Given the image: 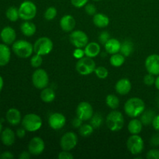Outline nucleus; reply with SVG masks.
Returning a JSON list of instances; mask_svg holds the SVG:
<instances>
[{"instance_id": "nucleus-26", "label": "nucleus", "mask_w": 159, "mask_h": 159, "mask_svg": "<svg viewBox=\"0 0 159 159\" xmlns=\"http://www.w3.org/2000/svg\"><path fill=\"white\" fill-rule=\"evenodd\" d=\"M143 128V124L141 120L136 118L131 120L127 126V130L131 134H139Z\"/></svg>"}, {"instance_id": "nucleus-39", "label": "nucleus", "mask_w": 159, "mask_h": 159, "mask_svg": "<svg viewBox=\"0 0 159 159\" xmlns=\"http://www.w3.org/2000/svg\"><path fill=\"white\" fill-rule=\"evenodd\" d=\"M98 39H99V41L102 44L104 45L110 39V34H109V32H107V31H102V32H101L100 34L99 35Z\"/></svg>"}, {"instance_id": "nucleus-32", "label": "nucleus", "mask_w": 159, "mask_h": 159, "mask_svg": "<svg viewBox=\"0 0 159 159\" xmlns=\"http://www.w3.org/2000/svg\"><path fill=\"white\" fill-rule=\"evenodd\" d=\"M106 103L112 110H116L120 105V99L116 95L110 94L106 98Z\"/></svg>"}, {"instance_id": "nucleus-49", "label": "nucleus", "mask_w": 159, "mask_h": 159, "mask_svg": "<svg viewBox=\"0 0 159 159\" xmlns=\"http://www.w3.org/2000/svg\"><path fill=\"white\" fill-rule=\"evenodd\" d=\"M0 158H3V159H12L14 158V155H12V152L6 151V152H4L3 153L1 154V155H0Z\"/></svg>"}, {"instance_id": "nucleus-13", "label": "nucleus", "mask_w": 159, "mask_h": 159, "mask_svg": "<svg viewBox=\"0 0 159 159\" xmlns=\"http://www.w3.org/2000/svg\"><path fill=\"white\" fill-rule=\"evenodd\" d=\"M45 148L43 140L39 137H34L28 144V151L32 155H40Z\"/></svg>"}, {"instance_id": "nucleus-4", "label": "nucleus", "mask_w": 159, "mask_h": 159, "mask_svg": "<svg viewBox=\"0 0 159 159\" xmlns=\"http://www.w3.org/2000/svg\"><path fill=\"white\" fill-rule=\"evenodd\" d=\"M21 124L26 131L35 132L40 130L42 127V120L40 116L35 113H28L22 119Z\"/></svg>"}, {"instance_id": "nucleus-14", "label": "nucleus", "mask_w": 159, "mask_h": 159, "mask_svg": "<svg viewBox=\"0 0 159 159\" xmlns=\"http://www.w3.org/2000/svg\"><path fill=\"white\" fill-rule=\"evenodd\" d=\"M144 65L148 72L154 75H159V54L149 55L146 58Z\"/></svg>"}, {"instance_id": "nucleus-54", "label": "nucleus", "mask_w": 159, "mask_h": 159, "mask_svg": "<svg viewBox=\"0 0 159 159\" xmlns=\"http://www.w3.org/2000/svg\"><path fill=\"white\" fill-rule=\"evenodd\" d=\"M93 1H95V2H99V1H101V0H93Z\"/></svg>"}, {"instance_id": "nucleus-1", "label": "nucleus", "mask_w": 159, "mask_h": 159, "mask_svg": "<svg viewBox=\"0 0 159 159\" xmlns=\"http://www.w3.org/2000/svg\"><path fill=\"white\" fill-rule=\"evenodd\" d=\"M144 110H145V104L144 101L140 98H130L127 99V101L124 104L125 113L131 118L140 116Z\"/></svg>"}, {"instance_id": "nucleus-17", "label": "nucleus", "mask_w": 159, "mask_h": 159, "mask_svg": "<svg viewBox=\"0 0 159 159\" xmlns=\"http://www.w3.org/2000/svg\"><path fill=\"white\" fill-rule=\"evenodd\" d=\"M6 120L10 125H18L22 121L21 113L16 108L9 109L6 113Z\"/></svg>"}, {"instance_id": "nucleus-5", "label": "nucleus", "mask_w": 159, "mask_h": 159, "mask_svg": "<svg viewBox=\"0 0 159 159\" xmlns=\"http://www.w3.org/2000/svg\"><path fill=\"white\" fill-rule=\"evenodd\" d=\"M19 9L20 18L24 21L31 20L36 16L37 9L36 5L30 0H26L20 4Z\"/></svg>"}, {"instance_id": "nucleus-7", "label": "nucleus", "mask_w": 159, "mask_h": 159, "mask_svg": "<svg viewBox=\"0 0 159 159\" xmlns=\"http://www.w3.org/2000/svg\"><path fill=\"white\" fill-rule=\"evenodd\" d=\"M96 63L92 57H83L79 59L76 63V70L82 75H89L94 72L96 69Z\"/></svg>"}, {"instance_id": "nucleus-48", "label": "nucleus", "mask_w": 159, "mask_h": 159, "mask_svg": "<svg viewBox=\"0 0 159 159\" xmlns=\"http://www.w3.org/2000/svg\"><path fill=\"white\" fill-rule=\"evenodd\" d=\"M152 124L155 130L159 131V114L155 115V118H154L153 121H152Z\"/></svg>"}, {"instance_id": "nucleus-46", "label": "nucleus", "mask_w": 159, "mask_h": 159, "mask_svg": "<svg viewBox=\"0 0 159 159\" xmlns=\"http://www.w3.org/2000/svg\"><path fill=\"white\" fill-rule=\"evenodd\" d=\"M82 122H83L82 120H81L80 118L76 116L75 118H74V119L72 120V121H71V124H72V126L75 127V128H79V127L82 125Z\"/></svg>"}, {"instance_id": "nucleus-40", "label": "nucleus", "mask_w": 159, "mask_h": 159, "mask_svg": "<svg viewBox=\"0 0 159 159\" xmlns=\"http://www.w3.org/2000/svg\"><path fill=\"white\" fill-rule=\"evenodd\" d=\"M85 11L88 15L89 16H94L96 13V7L95 6V5L91 4H86L85 6Z\"/></svg>"}, {"instance_id": "nucleus-2", "label": "nucleus", "mask_w": 159, "mask_h": 159, "mask_svg": "<svg viewBox=\"0 0 159 159\" xmlns=\"http://www.w3.org/2000/svg\"><path fill=\"white\" fill-rule=\"evenodd\" d=\"M12 49L14 54L21 58H28L32 55L33 52H34V45L25 40H16L12 43Z\"/></svg>"}, {"instance_id": "nucleus-50", "label": "nucleus", "mask_w": 159, "mask_h": 159, "mask_svg": "<svg viewBox=\"0 0 159 159\" xmlns=\"http://www.w3.org/2000/svg\"><path fill=\"white\" fill-rule=\"evenodd\" d=\"M31 155H32L30 153L29 151H28V152L24 151V152H21V154H20V156H19V158H20V159H29V158H30Z\"/></svg>"}, {"instance_id": "nucleus-22", "label": "nucleus", "mask_w": 159, "mask_h": 159, "mask_svg": "<svg viewBox=\"0 0 159 159\" xmlns=\"http://www.w3.org/2000/svg\"><path fill=\"white\" fill-rule=\"evenodd\" d=\"M84 51H85V56L93 58L100 54L101 48L99 43L96 42H90L87 43L86 46L84 48Z\"/></svg>"}, {"instance_id": "nucleus-23", "label": "nucleus", "mask_w": 159, "mask_h": 159, "mask_svg": "<svg viewBox=\"0 0 159 159\" xmlns=\"http://www.w3.org/2000/svg\"><path fill=\"white\" fill-rule=\"evenodd\" d=\"M20 30L26 37H32L37 31V26L34 23L30 22V20H26L21 24Z\"/></svg>"}, {"instance_id": "nucleus-24", "label": "nucleus", "mask_w": 159, "mask_h": 159, "mask_svg": "<svg viewBox=\"0 0 159 159\" xmlns=\"http://www.w3.org/2000/svg\"><path fill=\"white\" fill-rule=\"evenodd\" d=\"M121 43L118 40L115 38H110L107 43L104 44L105 50L107 53L110 54H116L120 50Z\"/></svg>"}, {"instance_id": "nucleus-36", "label": "nucleus", "mask_w": 159, "mask_h": 159, "mask_svg": "<svg viewBox=\"0 0 159 159\" xmlns=\"http://www.w3.org/2000/svg\"><path fill=\"white\" fill-rule=\"evenodd\" d=\"M43 64V58H42V55L36 54L35 55L33 56L30 59V65L32 67L36 68H40Z\"/></svg>"}, {"instance_id": "nucleus-15", "label": "nucleus", "mask_w": 159, "mask_h": 159, "mask_svg": "<svg viewBox=\"0 0 159 159\" xmlns=\"http://www.w3.org/2000/svg\"><path fill=\"white\" fill-rule=\"evenodd\" d=\"M48 124L53 130H60L66 124V118L62 113H52L49 116Z\"/></svg>"}, {"instance_id": "nucleus-3", "label": "nucleus", "mask_w": 159, "mask_h": 159, "mask_svg": "<svg viewBox=\"0 0 159 159\" xmlns=\"http://www.w3.org/2000/svg\"><path fill=\"white\" fill-rule=\"evenodd\" d=\"M107 127L111 131L116 132L120 130L124 127V118L122 113L117 110H113L107 116Z\"/></svg>"}, {"instance_id": "nucleus-34", "label": "nucleus", "mask_w": 159, "mask_h": 159, "mask_svg": "<svg viewBox=\"0 0 159 159\" xmlns=\"http://www.w3.org/2000/svg\"><path fill=\"white\" fill-rule=\"evenodd\" d=\"M93 126L90 124H82L80 127H79V134H80L81 136L82 137H89L90 135L93 134Z\"/></svg>"}, {"instance_id": "nucleus-44", "label": "nucleus", "mask_w": 159, "mask_h": 159, "mask_svg": "<svg viewBox=\"0 0 159 159\" xmlns=\"http://www.w3.org/2000/svg\"><path fill=\"white\" fill-rule=\"evenodd\" d=\"M150 144L152 147H158L159 146V133L152 135L150 140Z\"/></svg>"}, {"instance_id": "nucleus-43", "label": "nucleus", "mask_w": 159, "mask_h": 159, "mask_svg": "<svg viewBox=\"0 0 159 159\" xmlns=\"http://www.w3.org/2000/svg\"><path fill=\"white\" fill-rule=\"evenodd\" d=\"M58 158L59 159H73L74 156H73L72 154L70 153L68 151H64L63 152H61L58 154Z\"/></svg>"}, {"instance_id": "nucleus-56", "label": "nucleus", "mask_w": 159, "mask_h": 159, "mask_svg": "<svg viewBox=\"0 0 159 159\" xmlns=\"http://www.w3.org/2000/svg\"><path fill=\"white\" fill-rule=\"evenodd\" d=\"M0 155H1V152H0Z\"/></svg>"}, {"instance_id": "nucleus-12", "label": "nucleus", "mask_w": 159, "mask_h": 159, "mask_svg": "<svg viewBox=\"0 0 159 159\" xmlns=\"http://www.w3.org/2000/svg\"><path fill=\"white\" fill-rule=\"evenodd\" d=\"M76 115L83 121L90 120L93 116V108L88 102H82L78 105Z\"/></svg>"}, {"instance_id": "nucleus-11", "label": "nucleus", "mask_w": 159, "mask_h": 159, "mask_svg": "<svg viewBox=\"0 0 159 159\" xmlns=\"http://www.w3.org/2000/svg\"><path fill=\"white\" fill-rule=\"evenodd\" d=\"M69 39L71 44L77 48H84L89 43L88 36L82 30L71 31Z\"/></svg>"}, {"instance_id": "nucleus-10", "label": "nucleus", "mask_w": 159, "mask_h": 159, "mask_svg": "<svg viewBox=\"0 0 159 159\" xmlns=\"http://www.w3.org/2000/svg\"><path fill=\"white\" fill-rule=\"evenodd\" d=\"M78 144V137L74 132H67L61 137L60 145L62 150L68 151L74 149Z\"/></svg>"}, {"instance_id": "nucleus-30", "label": "nucleus", "mask_w": 159, "mask_h": 159, "mask_svg": "<svg viewBox=\"0 0 159 159\" xmlns=\"http://www.w3.org/2000/svg\"><path fill=\"white\" fill-rule=\"evenodd\" d=\"M134 51V45L130 40H125L121 43L120 50V52L122 54L124 57H129L132 54Z\"/></svg>"}, {"instance_id": "nucleus-27", "label": "nucleus", "mask_w": 159, "mask_h": 159, "mask_svg": "<svg viewBox=\"0 0 159 159\" xmlns=\"http://www.w3.org/2000/svg\"><path fill=\"white\" fill-rule=\"evenodd\" d=\"M55 96L56 95L54 89L48 87L43 89L40 93V99L43 102H47V103L53 102L55 99Z\"/></svg>"}, {"instance_id": "nucleus-21", "label": "nucleus", "mask_w": 159, "mask_h": 159, "mask_svg": "<svg viewBox=\"0 0 159 159\" xmlns=\"http://www.w3.org/2000/svg\"><path fill=\"white\" fill-rule=\"evenodd\" d=\"M11 58V50L6 43H0V67L6 66Z\"/></svg>"}, {"instance_id": "nucleus-33", "label": "nucleus", "mask_w": 159, "mask_h": 159, "mask_svg": "<svg viewBox=\"0 0 159 159\" xmlns=\"http://www.w3.org/2000/svg\"><path fill=\"white\" fill-rule=\"evenodd\" d=\"M103 122V117L100 113H95L90 119V124L94 129H98L101 127Z\"/></svg>"}, {"instance_id": "nucleus-29", "label": "nucleus", "mask_w": 159, "mask_h": 159, "mask_svg": "<svg viewBox=\"0 0 159 159\" xmlns=\"http://www.w3.org/2000/svg\"><path fill=\"white\" fill-rule=\"evenodd\" d=\"M125 62V57L122 54H111V57L110 58V63L111 64L112 66L115 68H118L124 65Z\"/></svg>"}, {"instance_id": "nucleus-45", "label": "nucleus", "mask_w": 159, "mask_h": 159, "mask_svg": "<svg viewBox=\"0 0 159 159\" xmlns=\"http://www.w3.org/2000/svg\"><path fill=\"white\" fill-rule=\"evenodd\" d=\"M84 55H85V51H84V50H82V48H76V49L75 50L74 52H73V56H74L76 59L82 58V57H84Z\"/></svg>"}, {"instance_id": "nucleus-38", "label": "nucleus", "mask_w": 159, "mask_h": 159, "mask_svg": "<svg viewBox=\"0 0 159 159\" xmlns=\"http://www.w3.org/2000/svg\"><path fill=\"white\" fill-rule=\"evenodd\" d=\"M155 75H154L150 74V73H148L144 78V82L146 85L148 86H152V85H155Z\"/></svg>"}, {"instance_id": "nucleus-8", "label": "nucleus", "mask_w": 159, "mask_h": 159, "mask_svg": "<svg viewBox=\"0 0 159 159\" xmlns=\"http://www.w3.org/2000/svg\"><path fill=\"white\" fill-rule=\"evenodd\" d=\"M32 82L34 87L38 89H43L48 87L49 84V76L48 72L42 68H38L34 71L32 75Z\"/></svg>"}, {"instance_id": "nucleus-9", "label": "nucleus", "mask_w": 159, "mask_h": 159, "mask_svg": "<svg viewBox=\"0 0 159 159\" xmlns=\"http://www.w3.org/2000/svg\"><path fill=\"white\" fill-rule=\"evenodd\" d=\"M144 141L138 134H132L127 141V147L129 152L134 155L141 154L144 150Z\"/></svg>"}, {"instance_id": "nucleus-55", "label": "nucleus", "mask_w": 159, "mask_h": 159, "mask_svg": "<svg viewBox=\"0 0 159 159\" xmlns=\"http://www.w3.org/2000/svg\"><path fill=\"white\" fill-rule=\"evenodd\" d=\"M158 108H159V100H158Z\"/></svg>"}, {"instance_id": "nucleus-16", "label": "nucleus", "mask_w": 159, "mask_h": 159, "mask_svg": "<svg viewBox=\"0 0 159 159\" xmlns=\"http://www.w3.org/2000/svg\"><path fill=\"white\" fill-rule=\"evenodd\" d=\"M0 38L2 41L7 45L12 44L16 39V33L11 26H5L0 32Z\"/></svg>"}, {"instance_id": "nucleus-19", "label": "nucleus", "mask_w": 159, "mask_h": 159, "mask_svg": "<svg viewBox=\"0 0 159 159\" xmlns=\"http://www.w3.org/2000/svg\"><path fill=\"white\" fill-rule=\"evenodd\" d=\"M115 90L120 95H127L131 90V82L128 79H121L115 85Z\"/></svg>"}, {"instance_id": "nucleus-18", "label": "nucleus", "mask_w": 159, "mask_h": 159, "mask_svg": "<svg viewBox=\"0 0 159 159\" xmlns=\"http://www.w3.org/2000/svg\"><path fill=\"white\" fill-rule=\"evenodd\" d=\"M16 136V135L12 129L6 127L2 131L1 134H0V138H1L2 143L4 145L12 146L15 143Z\"/></svg>"}, {"instance_id": "nucleus-25", "label": "nucleus", "mask_w": 159, "mask_h": 159, "mask_svg": "<svg viewBox=\"0 0 159 159\" xmlns=\"http://www.w3.org/2000/svg\"><path fill=\"white\" fill-rule=\"evenodd\" d=\"M93 23L99 28H105L110 23V19L103 13H96L93 16Z\"/></svg>"}, {"instance_id": "nucleus-6", "label": "nucleus", "mask_w": 159, "mask_h": 159, "mask_svg": "<svg viewBox=\"0 0 159 159\" xmlns=\"http://www.w3.org/2000/svg\"><path fill=\"white\" fill-rule=\"evenodd\" d=\"M54 47L52 40L46 37H40L34 44V51L35 54L44 56L51 52Z\"/></svg>"}, {"instance_id": "nucleus-31", "label": "nucleus", "mask_w": 159, "mask_h": 159, "mask_svg": "<svg viewBox=\"0 0 159 159\" xmlns=\"http://www.w3.org/2000/svg\"><path fill=\"white\" fill-rule=\"evenodd\" d=\"M6 16L9 21L16 22L20 18V14H19V9H17L15 6H11L8 8L6 12Z\"/></svg>"}, {"instance_id": "nucleus-52", "label": "nucleus", "mask_w": 159, "mask_h": 159, "mask_svg": "<svg viewBox=\"0 0 159 159\" xmlns=\"http://www.w3.org/2000/svg\"><path fill=\"white\" fill-rule=\"evenodd\" d=\"M155 85L156 87V89L158 90H159V75H158V77L155 79Z\"/></svg>"}, {"instance_id": "nucleus-53", "label": "nucleus", "mask_w": 159, "mask_h": 159, "mask_svg": "<svg viewBox=\"0 0 159 159\" xmlns=\"http://www.w3.org/2000/svg\"><path fill=\"white\" fill-rule=\"evenodd\" d=\"M2 131V122L0 121V134H1Z\"/></svg>"}, {"instance_id": "nucleus-35", "label": "nucleus", "mask_w": 159, "mask_h": 159, "mask_svg": "<svg viewBox=\"0 0 159 159\" xmlns=\"http://www.w3.org/2000/svg\"><path fill=\"white\" fill-rule=\"evenodd\" d=\"M94 72L95 74H96V75L100 79H107V78L108 77V75H109L108 70H107L105 67H102V66L96 67Z\"/></svg>"}, {"instance_id": "nucleus-47", "label": "nucleus", "mask_w": 159, "mask_h": 159, "mask_svg": "<svg viewBox=\"0 0 159 159\" xmlns=\"http://www.w3.org/2000/svg\"><path fill=\"white\" fill-rule=\"evenodd\" d=\"M26 129L24 127H21V128H19L16 130V135L19 138H24L25 135H26Z\"/></svg>"}, {"instance_id": "nucleus-20", "label": "nucleus", "mask_w": 159, "mask_h": 159, "mask_svg": "<svg viewBox=\"0 0 159 159\" xmlns=\"http://www.w3.org/2000/svg\"><path fill=\"white\" fill-rule=\"evenodd\" d=\"M75 20L71 15H65L60 20V26L65 32H71L75 27Z\"/></svg>"}, {"instance_id": "nucleus-42", "label": "nucleus", "mask_w": 159, "mask_h": 159, "mask_svg": "<svg viewBox=\"0 0 159 159\" xmlns=\"http://www.w3.org/2000/svg\"><path fill=\"white\" fill-rule=\"evenodd\" d=\"M89 0H71V3L76 8L84 7L88 3Z\"/></svg>"}, {"instance_id": "nucleus-41", "label": "nucleus", "mask_w": 159, "mask_h": 159, "mask_svg": "<svg viewBox=\"0 0 159 159\" xmlns=\"http://www.w3.org/2000/svg\"><path fill=\"white\" fill-rule=\"evenodd\" d=\"M146 158L148 159H159V150L156 148L152 149L147 153Z\"/></svg>"}, {"instance_id": "nucleus-28", "label": "nucleus", "mask_w": 159, "mask_h": 159, "mask_svg": "<svg viewBox=\"0 0 159 159\" xmlns=\"http://www.w3.org/2000/svg\"><path fill=\"white\" fill-rule=\"evenodd\" d=\"M141 121L144 125H149V124H152L154 118L155 116V113L152 110H144L141 116Z\"/></svg>"}, {"instance_id": "nucleus-37", "label": "nucleus", "mask_w": 159, "mask_h": 159, "mask_svg": "<svg viewBox=\"0 0 159 159\" xmlns=\"http://www.w3.org/2000/svg\"><path fill=\"white\" fill-rule=\"evenodd\" d=\"M56 16H57V9L55 7H53V6L48 8L44 12V18L47 20H54Z\"/></svg>"}, {"instance_id": "nucleus-51", "label": "nucleus", "mask_w": 159, "mask_h": 159, "mask_svg": "<svg viewBox=\"0 0 159 159\" xmlns=\"http://www.w3.org/2000/svg\"><path fill=\"white\" fill-rule=\"evenodd\" d=\"M3 86H4V81H3L2 77V76L0 75V92H1L2 90Z\"/></svg>"}]
</instances>
